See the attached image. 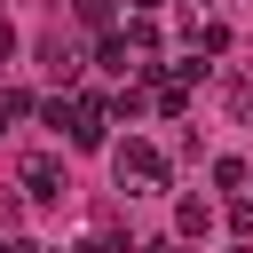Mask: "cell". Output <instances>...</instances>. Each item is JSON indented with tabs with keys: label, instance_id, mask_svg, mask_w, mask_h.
Here are the masks:
<instances>
[{
	"label": "cell",
	"instance_id": "9",
	"mask_svg": "<svg viewBox=\"0 0 253 253\" xmlns=\"http://www.w3.org/2000/svg\"><path fill=\"white\" fill-rule=\"evenodd\" d=\"M79 24L87 32H111V0H79Z\"/></svg>",
	"mask_w": 253,
	"mask_h": 253
},
{
	"label": "cell",
	"instance_id": "2",
	"mask_svg": "<svg viewBox=\"0 0 253 253\" xmlns=\"http://www.w3.org/2000/svg\"><path fill=\"white\" fill-rule=\"evenodd\" d=\"M71 150H111V103L103 95H71Z\"/></svg>",
	"mask_w": 253,
	"mask_h": 253
},
{
	"label": "cell",
	"instance_id": "13",
	"mask_svg": "<svg viewBox=\"0 0 253 253\" xmlns=\"http://www.w3.org/2000/svg\"><path fill=\"white\" fill-rule=\"evenodd\" d=\"M71 253H111V245H103V237H79V245H71Z\"/></svg>",
	"mask_w": 253,
	"mask_h": 253
},
{
	"label": "cell",
	"instance_id": "7",
	"mask_svg": "<svg viewBox=\"0 0 253 253\" xmlns=\"http://www.w3.org/2000/svg\"><path fill=\"white\" fill-rule=\"evenodd\" d=\"M142 111H150V95H142V79H134V87H119V95H111V119H142Z\"/></svg>",
	"mask_w": 253,
	"mask_h": 253
},
{
	"label": "cell",
	"instance_id": "14",
	"mask_svg": "<svg viewBox=\"0 0 253 253\" xmlns=\"http://www.w3.org/2000/svg\"><path fill=\"white\" fill-rule=\"evenodd\" d=\"M126 8H134V16H158V8H166V0H126Z\"/></svg>",
	"mask_w": 253,
	"mask_h": 253
},
{
	"label": "cell",
	"instance_id": "16",
	"mask_svg": "<svg viewBox=\"0 0 253 253\" xmlns=\"http://www.w3.org/2000/svg\"><path fill=\"white\" fill-rule=\"evenodd\" d=\"M245 190H253V166H245Z\"/></svg>",
	"mask_w": 253,
	"mask_h": 253
},
{
	"label": "cell",
	"instance_id": "15",
	"mask_svg": "<svg viewBox=\"0 0 253 253\" xmlns=\"http://www.w3.org/2000/svg\"><path fill=\"white\" fill-rule=\"evenodd\" d=\"M142 253H182V245H142Z\"/></svg>",
	"mask_w": 253,
	"mask_h": 253
},
{
	"label": "cell",
	"instance_id": "6",
	"mask_svg": "<svg viewBox=\"0 0 253 253\" xmlns=\"http://www.w3.org/2000/svg\"><path fill=\"white\" fill-rule=\"evenodd\" d=\"M221 47H229V24H213V16L190 24V55H221Z\"/></svg>",
	"mask_w": 253,
	"mask_h": 253
},
{
	"label": "cell",
	"instance_id": "3",
	"mask_svg": "<svg viewBox=\"0 0 253 253\" xmlns=\"http://www.w3.org/2000/svg\"><path fill=\"white\" fill-rule=\"evenodd\" d=\"M63 190H71V182H63V158H55V150H32V158H24V174H16V198H32V206H55Z\"/></svg>",
	"mask_w": 253,
	"mask_h": 253
},
{
	"label": "cell",
	"instance_id": "10",
	"mask_svg": "<svg viewBox=\"0 0 253 253\" xmlns=\"http://www.w3.org/2000/svg\"><path fill=\"white\" fill-rule=\"evenodd\" d=\"M229 229H237V237L253 245V198H237V206H229Z\"/></svg>",
	"mask_w": 253,
	"mask_h": 253
},
{
	"label": "cell",
	"instance_id": "11",
	"mask_svg": "<svg viewBox=\"0 0 253 253\" xmlns=\"http://www.w3.org/2000/svg\"><path fill=\"white\" fill-rule=\"evenodd\" d=\"M16 213H24V198H16V190H0V229H8Z\"/></svg>",
	"mask_w": 253,
	"mask_h": 253
},
{
	"label": "cell",
	"instance_id": "1",
	"mask_svg": "<svg viewBox=\"0 0 253 253\" xmlns=\"http://www.w3.org/2000/svg\"><path fill=\"white\" fill-rule=\"evenodd\" d=\"M111 174H119V190H126V198H150V190H166V158H158L142 134H126V142L111 150Z\"/></svg>",
	"mask_w": 253,
	"mask_h": 253
},
{
	"label": "cell",
	"instance_id": "12",
	"mask_svg": "<svg viewBox=\"0 0 253 253\" xmlns=\"http://www.w3.org/2000/svg\"><path fill=\"white\" fill-rule=\"evenodd\" d=\"M0 253H40V245H32V237H16V229H8V237H0Z\"/></svg>",
	"mask_w": 253,
	"mask_h": 253
},
{
	"label": "cell",
	"instance_id": "4",
	"mask_svg": "<svg viewBox=\"0 0 253 253\" xmlns=\"http://www.w3.org/2000/svg\"><path fill=\"white\" fill-rule=\"evenodd\" d=\"M79 63H87V47H79V40H63V32H55V40H47V71H55V79H63V87H71V79H79Z\"/></svg>",
	"mask_w": 253,
	"mask_h": 253
},
{
	"label": "cell",
	"instance_id": "5",
	"mask_svg": "<svg viewBox=\"0 0 253 253\" xmlns=\"http://www.w3.org/2000/svg\"><path fill=\"white\" fill-rule=\"evenodd\" d=\"M174 229H182V245L206 237V229H213V206H206V198H182V206H174Z\"/></svg>",
	"mask_w": 253,
	"mask_h": 253
},
{
	"label": "cell",
	"instance_id": "8",
	"mask_svg": "<svg viewBox=\"0 0 253 253\" xmlns=\"http://www.w3.org/2000/svg\"><path fill=\"white\" fill-rule=\"evenodd\" d=\"M16 119H32V95H24V87H0V134H8Z\"/></svg>",
	"mask_w": 253,
	"mask_h": 253
}]
</instances>
